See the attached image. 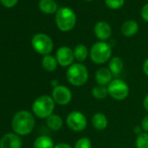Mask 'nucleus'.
<instances>
[{"mask_svg": "<svg viewBox=\"0 0 148 148\" xmlns=\"http://www.w3.org/2000/svg\"><path fill=\"white\" fill-rule=\"evenodd\" d=\"M108 94L115 100H125L129 95V86L125 81L120 79H114L107 86Z\"/></svg>", "mask_w": 148, "mask_h": 148, "instance_id": "nucleus-6", "label": "nucleus"}, {"mask_svg": "<svg viewBox=\"0 0 148 148\" xmlns=\"http://www.w3.org/2000/svg\"><path fill=\"white\" fill-rule=\"evenodd\" d=\"M58 61L56 59V57H53L51 55H45L42 59V66L43 68L48 71L52 72L54 71L58 67Z\"/></svg>", "mask_w": 148, "mask_h": 148, "instance_id": "nucleus-20", "label": "nucleus"}, {"mask_svg": "<svg viewBox=\"0 0 148 148\" xmlns=\"http://www.w3.org/2000/svg\"><path fill=\"white\" fill-rule=\"evenodd\" d=\"M112 54V46L104 41L95 43L90 50V58L97 64H103L111 59Z\"/></svg>", "mask_w": 148, "mask_h": 148, "instance_id": "nucleus-5", "label": "nucleus"}, {"mask_svg": "<svg viewBox=\"0 0 148 148\" xmlns=\"http://www.w3.org/2000/svg\"><path fill=\"white\" fill-rule=\"evenodd\" d=\"M92 95L96 99H99V100L105 99L109 95L107 86H99V85L95 86L92 90Z\"/></svg>", "mask_w": 148, "mask_h": 148, "instance_id": "nucleus-22", "label": "nucleus"}, {"mask_svg": "<svg viewBox=\"0 0 148 148\" xmlns=\"http://www.w3.org/2000/svg\"><path fill=\"white\" fill-rule=\"evenodd\" d=\"M92 125L94 129L98 131H103L108 125V119L104 113L96 112L92 118Z\"/></svg>", "mask_w": 148, "mask_h": 148, "instance_id": "nucleus-14", "label": "nucleus"}, {"mask_svg": "<svg viewBox=\"0 0 148 148\" xmlns=\"http://www.w3.org/2000/svg\"><path fill=\"white\" fill-rule=\"evenodd\" d=\"M141 17L145 21L148 22V4L145 5L144 7L142 8V10H141Z\"/></svg>", "mask_w": 148, "mask_h": 148, "instance_id": "nucleus-28", "label": "nucleus"}, {"mask_svg": "<svg viewBox=\"0 0 148 148\" xmlns=\"http://www.w3.org/2000/svg\"><path fill=\"white\" fill-rule=\"evenodd\" d=\"M89 53L90 52L88 51L87 47L84 45H78L73 50L74 58H75V60L78 61V63L84 62L87 58Z\"/></svg>", "mask_w": 148, "mask_h": 148, "instance_id": "nucleus-19", "label": "nucleus"}, {"mask_svg": "<svg viewBox=\"0 0 148 148\" xmlns=\"http://www.w3.org/2000/svg\"><path fill=\"white\" fill-rule=\"evenodd\" d=\"M86 1H93V0H86Z\"/></svg>", "mask_w": 148, "mask_h": 148, "instance_id": "nucleus-33", "label": "nucleus"}, {"mask_svg": "<svg viewBox=\"0 0 148 148\" xmlns=\"http://www.w3.org/2000/svg\"><path fill=\"white\" fill-rule=\"evenodd\" d=\"M54 146L55 145L52 138L47 135H41L38 137L33 143L34 148H54Z\"/></svg>", "mask_w": 148, "mask_h": 148, "instance_id": "nucleus-17", "label": "nucleus"}, {"mask_svg": "<svg viewBox=\"0 0 148 148\" xmlns=\"http://www.w3.org/2000/svg\"><path fill=\"white\" fill-rule=\"evenodd\" d=\"M141 129L145 132H148V115L145 116L141 120Z\"/></svg>", "mask_w": 148, "mask_h": 148, "instance_id": "nucleus-27", "label": "nucleus"}, {"mask_svg": "<svg viewBox=\"0 0 148 148\" xmlns=\"http://www.w3.org/2000/svg\"><path fill=\"white\" fill-rule=\"evenodd\" d=\"M94 33L95 36L101 41H106L109 39L112 36V30L111 25L104 21L98 22L94 26Z\"/></svg>", "mask_w": 148, "mask_h": 148, "instance_id": "nucleus-12", "label": "nucleus"}, {"mask_svg": "<svg viewBox=\"0 0 148 148\" xmlns=\"http://www.w3.org/2000/svg\"><path fill=\"white\" fill-rule=\"evenodd\" d=\"M66 125L74 132H82L87 126V119L83 112L73 111L67 115Z\"/></svg>", "mask_w": 148, "mask_h": 148, "instance_id": "nucleus-8", "label": "nucleus"}, {"mask_svg": "<svg viewBox=\"0 0 148 148\" xmlns=\"http://www.w3.org/2000/svg\"><path fill=\"white\" fill-rule=\"evenodd\" d=\"M137 148H148V132H141L137 136L135 140Z\"/></svg>", "mask_w": 148, "mask_h": 148, "instance_id": "nucleus-23", "label": "nucleus"}, {"mask_svg": "<svg viewBox=\"0 0 148 148\" xmlns=\"http://www.w3.org/2000/svg\"><path fill=\"white\" fill-rule=\"evenodd\" d=\"M51 85L53 86V88H54V87H56V86H59V84H58V80H57V79L51 80Z\"/></svg>", "mask_w": 148, "mask_h": 148, "instance_id": "nucleus-32", "label": "nucleus"}, {"mask_svg": "<svg viewBox=\"0 0 148 148\" xmlns=\"http://www.w3.org/2000/svg\"><path fill=\"white\" fill-rule=\"evenodd\" d=\"M32 45L38 53L44 56L49 55L53 50V42L51 38L43 33H38L33 36Z\"/></svg>", "mask_w": 148, "mask_h": 148, "instance_id": "nucleus-7", "label": "nucleus"}, {"mask_svg": "<svg viewBox=\"0 0 148 148\" xmlns=\"http://www.w3.org/2000/svg\"><path fill=\"white\" fill-rule=\"evenodd\" d=\"M54 148H73V147H71L67 143H58L54 146Z\"/></svg>", "mask_w": 148, "mask_h": 148, "instance_id": "nucleus-29", "label": "nucleus"}, {"mask_svg": "<svg viewBox=\"0 0 148 148\" xmlns=\"http://www.w3.org/2000/svg\"><path fill=\"white\" fill-rule=\"evenodd\" d=\"M47 126L52 131H58L63 126V119L57 114H51L46 119Z\"/></svg>", "mask_w": 148, "mask_h": 148, "instance_id": "nucleus-21", "label": "nucleus"}, {"mask_svg": "<svg viewBox=\"0 0 148 148\" xmlns=\"http://www.w3.org/2000/svg\"><path fill=\"white\" fill-rule=\"evenodd\" d=\"M105 3L106 6L109 7L110 9L117 10L123 6L125 0H105Z\"/></svg>", "mask_w": 148, "mask_h": 148, "instance_id": "nucleus-25", "label": "nucleus"}, {"mask_svg": "<svg viewBox=\"0 0 148 148\" xmlns=\"http://www.w3.org/2000/svg\"><path fill=\"white\" fill-rule=\"evenodd\" d=\"M143 71L146 76H148V58H146L143 64Z\"/></svg>", "mask_w": 148, "mask_h": 148, "instance_id": "nucleus-30", "label": "nucleus"}, {"mask_svg": "<svg viewBox=\"0 0 148 148\" xmlns=\"http://www.w3.org/2000/svg\"><path fill=\"white\" fill-rule=\"evenodd\" d=\"M55 21L58 28L64 32H70L76 25L77 18L74 12L68 7H62L56 12Z\"/></svg>", "mask_w": 148, "mask_h": 148, "instance_id": "nucleus-4", "label": "nucleus"}, {"mask_svg": "<svg viewBox=\"0 0 148 148\" xmlns=\"http://www.w3.org/2000/svg\"><path fill=\"white\" fill-rule=\"evenodd\" d=\"M138 31V25L136 21L128 20L125 21L121 26V32L125 37H132Z\"/></svg>", "mask_w": 148, "mask_h": 148, "instance_id": "nucleus-16", "label": "nucleus"}, {"mask_svg": "<svg viewBox=\"0 0 148 148\" xmlns=\"http://www.w3.org/2000/svg\"><path fill=\"white\" fill-rule=\"evenodd\" d=\"M38 6L46 14H53L58 12V5L53 0H40Z\"/></svg>", "mask_w": 148, "mask_h": 148, "instance_id": "nucleus-18", "label": "nucleus"}, {"mask_svg": "<svg viewBox=\"0 0 148 148\" xmlns=\"http://www.w3.org/2000/svg\"><path fill=\"white\" fill-rule=\"evenodd\" d=\"M51 97L55 103L59 106H66L72 99V93L71 90L64 86H58L53 88Z\"/></svg>", "mask_w": 148, "mask_h": 148, "instance_id": "nucleus-9", "label": "nucleus"}, {"mask_svg": "<svg viewBox=\"0 0 148 148\" xmlns=\"http://www.w3.org/2000/svg\"><path fill=\"white\" fill-rule=\"evenodd\" d=\"M112 77L113 75L111 71L106 67L99 68L95 73V80L97 84L103 86H107L112 81Z\"/></svg>", "mask_w": 148, "mask_h": 148, "instance_id": "nucleus-13", "label": "nucleus"}, {"mask_svg": "<svg viewBox=\"0 0 148 148\" xmlns=\"http://www.w3.org/2000/svg\"><path fill=\"white\" fill-rule=\"evenodd\" d=\"M73 148H92V141L89 138L82 137L75 142Z\"/></svg>", "mask_w": 148, "mask_h": 148, "instance_id": "nucleus-24", "label": "nucleus"}, {"mask_svg": "<svg viewBox=\"0 0 148 148\" xmlns=\"http://www.w3.org/2000/svg\"><path fill=\"white\" fill-rule=\"evenodd\" d=\"M108 69L111 71L112 74L114 77L120 75L124 69V62L119 57H113L110 59Z\"/></svg>", "mask_w": 148, "mask_h": 148, "instance_id": "nucleus-15", "label": "nucleus"}, {"mask_svg": "<svg viewBox=\"0 0 148 148\" xmlns=\"http://www.w3.org/2000/svg\"><path fill=\"white\" fill-rule=\"evenodd\" d=\"M35 124L36 122L33 114L25 110L18 112L12 120V130L14 133L19 136L30 134L33 131Z\"/></svg>", "mask_w": 148, "mask_h": 148, "instance_id": "nucleus-1", "label": "nucleus"}, {"mask_svg": "<svg viewBox=\"0 0 148 148\" xmlns=\"http://www.w3.org/2000/svg\"><path fill=\"white\" fill-rule=\"evenodd\" d=\"M55 101L52 97L48 95H42L37 98L32 106L34 115L39 119H47L55 109Z\"/></svg>", "mask_w": 148, "mask_h": 148, "instance_id": "nucleus-3", "label": "nucleus"}, {"mask_svg": "<svg viewBox=\"0 0 148 148\" xmlns=\"http://www.w3.org/2000/svg\"><path fill=\"white\" fill-rule=\"evenodd\" d=\"M56 59L58 64L62 67H69L75 60L73 50L68 46H61L56 52Z\"/></svg>", "mask_w": 148, "mask_h": 148, "instance_id": "nucleus-10", "label": "nucleus"}, {"mask_svg": "<svg viewBox=\"0 0 148 148\" xmlns=\"http://www.w3.org/2000/svg\"><path fill=\"white\" fill-rule=\"evenodd\" d=\"M22 140L16 133H6L0 139V148H21Z\"/></svg>", "mask_w": 148, "mask_h": 148, "instance_id": "nucleus-11", "label": "nucleus"}, {"mask_svg": "<svg viewBox=\"0 0 148 148\" xmlns=\"http://www.w3.org/2000/svg\"><path fill=\"white\" fill-rule=\"evenodd\" d=\"M143 106H144L145 110L148 112V94L144 98V100H143Z\"/></svg>", "mask_w": 148, "mask_h": 148, "instance_id": "nucleus-31", "label": "nucleus"}, {"mask_svg": "<svg viewBox=\"0 0 148 148\" xmlns=\"http://www.w3.org/2000/svg\"><path fill=\"white\" fill-rule=\"evenodd\" d=\"M18 0H0V2L1 4L6 7V8H12V7H14L17 3H18Z\"/></svg>", "mask_w": 148, "mask_h": 148, "instance_id": "nucleus-26", "label": "nucleus"}, {"mask_svg": "<svg viewBox=\"0 0 148 148\" xmlns=\"http://www.w3.org/2000/svg\"><path fill=\"white\" fill-rule=\"evenodd\" d=\"M89 72L86 66L81 63L72 64L66 71V79L68 82L76 87L83 86L88 80Z\"/></svg>", "mask_w": 148, "mask_h": 148, "instance_id": "nucleus-2", "label": "nucleus"}]
</instances>
